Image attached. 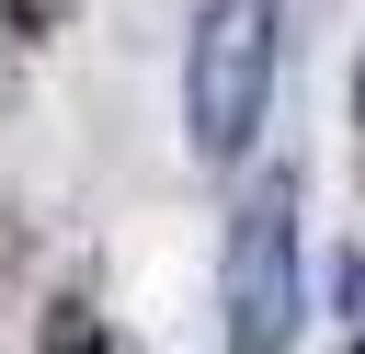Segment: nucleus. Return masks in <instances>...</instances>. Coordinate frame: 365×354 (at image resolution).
<instances>
[{"instance_id": "5", "label": "nucleus", "mask_w": 365, "mask_h": 354, "mask_svg": "<svg viewBox=\"0 0 365 354\" xmlns=\"http://www.w3.org/2000/svg\"><path fill=\"white\" fill-rule=\"evenodd\" d=\"M342 297H354V343H365V263H354V274H342Z\"/></svg>"}, {"instance_id": "1", "label": "nucleus", "mask_w": 365, "mask_h": 354, "mask_svg": "<svg viewBox=\"0 0 365 354\" xmlns=\"http://www.w3.org/2000/svg\"><path fill=\"white\" fill-rule=\"evenodd\" d=\"M285 0H205L194 11V57H182V137L194 160H240L274 114V34Z\"/></svg>"}, {"instance_id": "2", "label": "nucleus", "mask_w": 365, "mask_h": 354, "mask_svg": "<svg viewBox=\"0 0 365 354\" xmlns=\"http://www.w3.org/2000/svg\"><path fill=\"white\" fill-rule=\"evenodd\" d=\"M217 308H228V354H285L297 343V308H308V274H297V171H262L228 217V251H217Z\"/></svg>"}, {"instance_id": "3", "label": "nucleus", "mask_w": 365, "mask_h": 354, "mask_svg": "<svg viewBox=\"0 0 365 354\" xmlns=\"http://www.w3.org/2000/svg\"><path fill=\"white\" fill-rule=\"evenodd\" d=\"M46 354H125V343H114L91 308H57V320H46Z\"/></svg>"}, {"instance_id": "4", "label": "nucleus", "mask_w": 365, "mask_h": 354, "mask_svg": "<svg viewBox=\"0 0 365 354\" xmlns=\"http://www.w3.org/2000/svg\"><path fill=\"white\" fill-rule=\"evenodd\" d=\"M57 11L68 0H11V34H57Z\"/></svg>"}]
</instances>
